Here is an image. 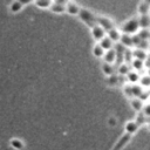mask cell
Here are the masks:
<instances>
[{"label": "cell", "mask_w": 150, "mask_h": 150, "mask_svg": "<svg viewBox=\"0 0 150 150\" xmlns=\"http://www.w3.org/2000/svg\"><path fill=\"white\" fill-rule=\"evenodd\" d=\"M120 32L122 34H128V35H134L136 34L138 30H139V25H138V19L135 16V18H131L129 20H127L121 28H118Z\"/></svg>", "instance_id": "obj_2"}, {"label": "cell", "mask_w": 150, "mask_h": 150, "mask_svg": "<svg viewBox=\"0 0 150 150\" xmlns=\"http://www.w3.org/2000/svg\"><path fill=\"white\" fill-rule=\"evenodd\" d=\"M25 5H26V2H22V1H12L8 5V9L12 13H18V12H20L22 9V7Z\"/></svg>", "instance_id": "obj_13"}, {"label": "cell", "mask_w": 150, "mask_h": 150, "mask_svg": "<svg viewBox=\"0 0 150 150\" xmlns=\"http://www.w3.org/2000/svg\"><path fill=\"white\" fill-rule=\"evenodd\" d=\"M120 42L122 47H132L134 46V35H128V34H122L121 33V38H120Z\"/></svg>", "instance_id": "obj_9"}, {"label": "cell", "mask_w": 150, "mask_h": 150, "mask_svg": "<svg viewBox=\"0 0 150 150\" xmlns=\"http://www.w3.org/2000/svg\"><path fill=\"white\" fill-rule=\"evenodd\" d=\"M97 43H98V46H100L104 52H107V50H109V49H112L114 46H115V43H114L107 35H105L103 39H101Z\"/></svg>", "instance_id": "obj_10"}, {"label": "cell", "mask_w": 150, "mask_h": 150, "mask_svg": "<svg viewBox=\"0 0 150 150\" xmlns=\"http://www.w3.org/2000/svg\"><path fill=\"white\" fill-rule=\"evenodd\" d=\"M96 25H98L100 27H102L105 33L108 30L115 28V23H114L112 19H110L108 16H104V15H100V14L98 15L96 14Z\"/></svg>", "instance_id": "obj_3"}, {"label": "cell", "mask_w": 150, "mask_h": 150, "mask_svg": "<svg viewBox=\"0 0 150 150\" xmlns=\"http://www.w3.org/2000/svg\"><path fill=\"white\" fill-rule=\"evenodd\" d=\"M50 4H52V1H35L34 2V5L36 6V7H39L40 9H49V7H50Z\"/></svg>", "instance_id": "obj_19"}, {"label": "cell", "mask_w": 150, "mask_h": 150, "mask_svg": "<svg viewBox=\"0 0 150 150\" xmlns=\"http://www.w3.org/2000/svg\"><path fill=\"white\" fill-rule=\"evenodd\" d=\"M138 128H139V125L135 121H130V122H127V124L124 125V132L134 136L136 134V131L138 130Z\"/></svg>", "instance_id": "obj_11"}, {"label": "cell", "mask_w": 150, "mask_h": 150, "mask_svg": "<svg viewBox=\"0 0 150 150\" xmlns=\"http://www.w3.org/2000/svg\"><path fill=\"white\" fill-rule=\"evenodd\" d=\"M9 145H11L14 150H22L23 146H25L23 142H22L21 139H19V138H12V139L9 141Z\"/></svg>", "instance_id": "obj_17"}, {"label": "cell", "mask_w": 150, "mask_h": 150, "mask_svg": "<svg viewBox=\"0 0 150 150\" xmlns=\"http://www.w3.org/2000/svg\"><path fill=\"white\" fill-rule=\"evenodd\" d=\"M80 8H81V6H79V4L74 2V1H67L66 6H64L66 13H68L70 15H77L80 12Z\"/></svg>", "instance_id": "obj_6"}, {"label": "cell", "mask_w": 150, "mask_h": 150, "mask_svg": "<svg viewBox=\"0 0 150 150\" xmlns=\"http://www.w3.org/2000/svg\"><path fill=\"white\" fill-rule=\"evenodd\" d=\"M139 82H141L142 86H145V87H146V86L149 84V77H148V75H144L143 77L141 76V77H139Z\"/></svg>", "instance_id": "obj_21"}, {"label": "cell", "mask_w": 150, "mask_h": 150, "mask_svg": "<svg viewBox=\"0 0 150 150\" xmlns=\"http://www.w3.org/2000/svg\"><path fill=\"white\" fill-rule=\"evenodd\" d=\"M89 29H90L91 38H93L96 42H98L101 39H103V38L105 36V32H104V29H103L102 27H100L98 25H94V26H91Z\"/></svg>", "instance_id": "obj_5"}, {"label": "cell", "mask_w": 150, "mask_h": 150, "mask_svg": "<svg viewBox=\"0 0 150 150\" xmlns=\"http://www.w3.org/2000/svg\"><path fill=\"white\" fill-rule=\"evenodd\" d=\"M105 35L115 43V42H118L120 41V38H121V32H120V29L118 28H112V29H110V30H108L107 33H105Z\"/></svg>", "instance_id": "obj_12"}, {"label": "cell", "mask_w": 150, "mask_h": 150, "mask_svg": "<svg viewBox=\"0 0 150 150\" xmlns=\"http://www.w3.org/2000/svg\"><path fill=\"white\" fill-rule=\"evenodd\" d=\"M102 70H103V73H104L107 76L114 75V67H112L111 64H107V63H103V64H102Z\"/></svg>", "instance_id": "obj_20"}, {"label": "cell", "mask_w": 150, "mask_h": 150, "mask_svg": "<svg viewBox=\"0 0 150 150\" xmlns=\"http://www.w3.org/2000/svg\"><path fill=\"white\" fill-rule=\"evenodd\" d=\"M64 6H66V2H63V1H53L50 4L49 11L53 12V13H56V14H62V13L66 12Z\"/></svg>", "instance_id": "obj_8"}, {"label": "cell", "mask_w": 150, "mask_h": 150, "mask_svg": "<svg viewBox=\"0 0 150 150\" xmlns=\"http://www.w3.org/2000/svg\"><path fill=\"white\" fill-rule=\"evenodd\" d=\"M132 136L127 134V132H123V135L116 141V143L114 144V146L110 149V150H123L125 148V145L131 141Z\"/></svg>", "instance_id": "obj_4"}, {"label": "cell", "mask_w": 150, "mask_h": 150, "mask_svg": "<svg viewBox=\"0 0 150 150\" xmlns=\"http://www.w3.org/2000/svg\"><path fill=\"white\" fill-rule=\"evenodd\" d=\"M137 19H138L139 29H148V28H149V25H150L149 14H148V15H139Z\"/></svg>", "instance_id": "obj_14"}, {"label": "cell", "mask_w": 150, "mask_h": 150, "mask_svg": "<svg viewBox=\"0 0 150 150\" xmlns=\"http://www.w3.org/2000/svg\"><path fill=\"white\" fill-rule=\"evenodd\" d=\"M102 59H103L104 63H107V64H111L112 66L114 63H116V53H115V49L112 48V49H109V50L104 52Z\"/></svg>", "instance_id": "obj_7"}, {"label": "cell", "mask_w": 150, "mask_h": 150, "mask_svg": "<svg viewBox=\"0 0 150 150\" xmlns=\"http://www.w3.org/2000/svg\"><path fill=\"white\" fill-rule=\"evenodd\" d=\"M79 19L86 25L88 26L89 28L94 25H96V14L94 12H91L90 9L86 8V7H81L80 8V12L77 14Z\"/></svg>", "instance_id": "obj_1"}, {"label": "cell", "mask_w": 150, "mask_h": 150, "mask_svg": "<svg viewBox=\"0 0 150 150\" xmlns=\"http://www.w3.org/2000/svg\"><path fill=\"white\" fill-rule=\"evenodd\" d=\"M104 54V50L98 46V43L96 42L94 46H93V55L96 56V57H102Z\"/></svg>", "instance_id": "obj_18"}, {"label": "cell", "mask_w": 150, "mask_h": 150, "mask_svg": "<svg viewBox=\"0 0 150 150\" xmlns=\"http://www.w3.org/2000/svg\"><path fill=\"white\" fill-rule=\"evenodd\" d=\"M149 2L148 1H141L138 2V14L139 15H148L149 14Z\"/></svg>", "instance_id": "obj_15"}, {"label": "cell", "mask_w": 150, "mask_h": 150, "mask_svg": "<svg viewBox=\"0 0 150 150\" xmlns=\"http://www.w3.org/2000/svg\"><path fill=\"white\" fill-rule=\"evenodd\" d=\"M130 105L132 107V109L137 112L142 111V108H143V104H142V100L137 98V97H132L130 98Z\"/></svg>", "instance_id": "obj_16"}]
</instances>
